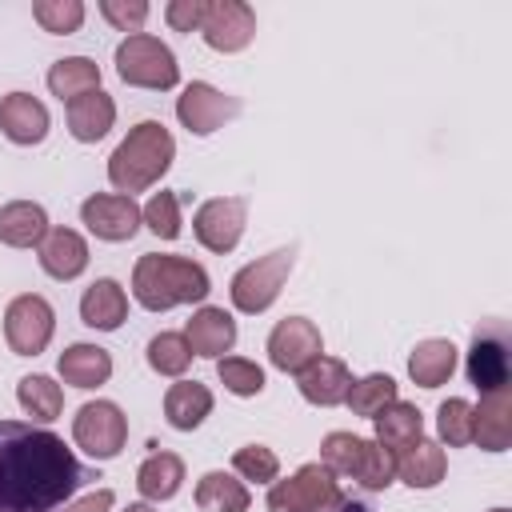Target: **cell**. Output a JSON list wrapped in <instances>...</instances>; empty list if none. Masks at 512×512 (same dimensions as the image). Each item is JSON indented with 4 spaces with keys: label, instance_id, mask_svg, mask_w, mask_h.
Here are the masks:
<instances>
[{
    "label": "cell",
    "instance_id": "cell-42",
    "mask_svg": "<svg viewBox=\"0 0 512 512\" xmlns=\"http://www.w3.org/2000/svg\"><path fill=\"white\" fill-rule=\"evenodd\" d=\"M208 16V0H168L164 4V20L172 32H200Z\"/></svg>",
    "mask_w": 512,
    "mask_h": 512
},
{
    "label": "cell",
    "instance_id": "cell-7",
    "mask_svg": "<svg viewBox=\"0 0 512 512\" xmlns=\"http://www.w3.org/2000/svg\"><path fill=\"white\" fill-rule=\"evenodd\" d=\"M340 480L320 464H300L288 480L268 484V512H332L340 504Z\"/></svg>",
    "mask_w": 512,
    "mask_h": 512
},
{
    "label": "cell",
    "instance_id": "cell-40",
    "mask_svg": "<svg viewBox=\"0 0 512 512\" xmlns=\"http://www.w3.org/2000/svg\"><path fill=\"white\" fill-rule=\"evenodd\" d=\"M392 480H396V456L388 448H380L376 440H368L360 472H356V484L368 488V492H384V488H392Z\"/></svg>",
    "mask_w": 512,
    "mask_h": 512
},
{
    "label": "cell",
    "instance_id": "cell-29",
    "mask_svg": "<svg viewBox=\"0 0 512 512\" xmlns=\"http://www.w3.org/2000/svg\"><path fill=\"white\" fill-rule=\"evenodd\" d=\"M184 484V460L176 452H152L140 468H136V492L148 500V504H160V500H172Z\"/></svg>",
    "mask_w": 512,
    "mask_h": 512
},
{
    "label": "cell",
    "instance_id": "cell-34",
    "mask_svg": "<svg viewBox=\"0 0 512 512\" xmlns=\"http://www.w3.org/2000/svg\"><path fill=\"white\" fill-rule=\"evenodd\" d=\"M188 364H192V348H188L184 332H156V336L148 340V368H152L156 376L180 380V376L188 372Z\"/></svg>",
    "mask_w": 512,
    "mask_h": 512
},
{
    "label": "cell",
    "instance_id": "cell-2",
    "mask_svg": "<svg viewBox=\"0 0 512 512\" xmlns=\"http://www.w3.org/2000/svg\"><path fill=\"white\" fill-rule=\"evenodd\" d=\"M212 292V276L192 256L144 252L132 268V300L144 312H168L180 304H200Z\"/></svg>",
    "mask_w": 512,
    "mask_h": 512
},
{
    "label": "cell",
    "instance_id": "cell-20",
    "mask_svg": "<svg viewBox=\"0 0 512 512\" xmlns=\"http://www.w3.org/2000/svg\"><path fill=\"white\" fill-rule=\"evenodd\" d=\"M80 320L96 332H116L124 320H128V292L120 280L112 276H100L84 288L80 296Z\"/></svg>",
    "mask_w": 512,
    "mask_h": 512
},
{
    "label": "cell",
    "instance_id": "cell-4",
    "mask_svg": "<svg viewBox=\"0 0 512 512\" xmlns=\"http://www.w3.org/2000/svg\"><path fill=\"white\" fill-rule=\"evenodd\" d=\"M296 256L300 248L288 244V248H272L268 256H256L252 264H244L232 284H228V296H232V308L244 312V316H260L276 304V296L284 292L292 268H296Z\"/></svg>",
    "mask_w": 512,
    "mask_h": 512
},
{
    "label": "cell",
    "instance_id": "cell-46",
    "mask_svg": "<svg viewBox=\"0 0 512 512\" xmlns=\"http://www.w3.org/2000/svg\"><path fill=\"white\" fill-rule=\"evenodd\" d=\"M488 512H508V508H488Z\"/></svg>",
    "mask_w": 512,
    "mask_h": 512
},
{
    "label": "cell",
    "instance_id": "cell-41",
    "mask_svg": "<svg viewBox=\"0 0 512 512\" xmlns=\"http://www.w3.org/2000/svg\"><path fill=\"white\" fill-rule=\"evenodd\" d=\"M148 12H152L148 0H100V16H104L112 28L128 32V36H136V32L144 28Z\"/></svg>",
    "mask_w": 512,
    "mask_h": 512
},
{
    "label": "cell",
    "instance_id": "cell-25",
    "mask_svg": "<svg viewBox=\"0 0 512 512\" xmlns=\"http://www.w3.org/2000/svg\"><path fill=\"white\" fill-rule=\"evenodd\" d=\"M48 228V212L36 200H8L0 208V244L8 248H40Z\"/></svg>",
    "mask_w": 512,
    "mask_h": 512
},
{
    "label": "cell",
    "instance_id": "cell-12",
    "mask_svg": "<svg viewBox=\"0 0 512 512\" xmlns=\"http://www.w3.org/2000/svg\"><path fill=\"white\" fill-rule=\"evenodd\" d=\"M80 224L96 236V240H108V244H124L140 232V204L132 196H120V192H92L84 204H80Z\"/></svg>",
    "mask_w": 512,
    "mask_h": 512
},
{
    "label": "cell",
    "instance_id": "cell-21",
    "mask_svg": "<svg viewBox=\"0 0 512 512\" xmlns=\"http://www.w3.org/2000/svg\"><path fill=\"white\" fill-rule=\"evenodd\" d=\"M56 372H60L64 384H72L80 392H92V388L108 384V376H112V352L100 348V344H84V340L80 344H68L60 352V360H56Z\"/></svg>",
    "mask_w": 512,
    "mask_h": 512
},
{
    "label": "cell",
    "instance_id": "cell-43",
    "mask_svg": "<svg viewBox=\"0 0 512 512\" xmlns=\"http://www.w3.org/2000/svg\"><path fill=\"white\" fill-rule=\"evenodd\" d=\"M112 504H116V492L112 488H92L88 496L64 504V512H112Z\"/></svg>",
    "mask_w": 512,
    "mask_h": 512
},
{
    "label": "cell",
    "instance_id": "cell-5",
    "mask_svg": "<svg viewBox=\"0 0 512 512\" xmlns=\"http://www.w3.org/2000/svg\"><path fill=\"white\" fill-rule=\"evenodd\" d=\"M116 76L132 88L168 92L180 84V64H176V52L160 36L136 32V36H124L116 44Z\"/></svg>",
    "mask_w": 512,
    "mask_h": 512
},
{
    "label": "cell",
    "instance_id": "cell-15",
    "mask_svg": "<svg viewBox=\"0 0 512 512\" xmlns=\"http://www.w3.org/2000/svg\"><path fill=\"white\" fill-rule=\"evenodd\" d=\"M52 128V116L44 108V100H36L32 92H8L0 100V132L20 144V148H32V144H44Z\"/></svg>",
    "mask_w": 512,
    "mask_h": 512
},
{
    "label": "cell",
    "instance_id": "cell-19",
    "mask_svg": "<svg viewBox=\"0 0 512 512\" xmlns=\"http://www.w3.org/2000/svg\"><path fill=\"white\" fill-rule=\"evenodd\" d=\"M472 444L484 452H508L512 444V388L484 392L480 404H472Z\"/></svg>",
    "mask_w": 512,
    "mask_h": 512
},
{
    "label": "cell",
    "instance_id": "cell-31",
    "mask_svg": "<svg viewBox=\"0 0 512 512\" xmlns=\"http://www.w3.org/2000/svg\"><path fill=\"white\" fill-rule=\"evenodd\" d=\"M16 400H20V408H24L32 420H40V424H52V420L64 412V388H60L52 376H44V372L20 376Z\"/></svg>",
    "mask_w": 512,
    "mask_h": 512
},
{
    "label": "cell",
    "instance_id": "cell-45",
    "mask_svg": "<svg viewBox=\"0 0 512 512\" xmlns=\"http://www.w3.org/2000/svg\"><path fill=\"white\" fill-rule=\"evenodd\" d=\"M124 512H156V508H152V504H148V500H140V504H128V508H124Z\"/></svg>",
    "mask_w": 512,
    "mask_h": 512
},
{
    "label": "cell",
    "instance_id": "cell-16",
    "mask_svg": "<svg viewBox=\"0 0 512 512\" xmlns=\"http://www.w3.org/2000/svg\"><path fill=\"white\" fill-rule=\"evenodd\" d=\"M184 340L192 348V356H204V360H220L224 352H232L236 344V320L232 312L216 308V304H200L192 312V320L184 324Z\"/></svg>",
    "mask_w": 512,
    "mask_h": 512
},
{
    "label": "cell",
    "instance_id": "cell-24",
    "mask_svg": "<svg viewBox=\"0 0 512 512\" xmlns=\"http://www.w3.org/2000/svg\"><path fill=\"white\" fill-rule=\"evenodd\" d=\"M212 388L200 384V380H176L168 384L164 392V420L176 428V432H192L200 428L208 416H212Z\"/></svg>",
    "mask_w": 512,
    "mask_h": 512
},
{
    "label": "cell",
    "instance_id": "cell-3",
    "mask_svg": "<svg viewBox=\"0 0 512 512\" xmlns=\"http://www.w3.org/2000/svg\"><path fill=\"white\" fill-rule=\"evenodd\" d=\"M172 160H176L172 132L160 120H140L136 128H128V136L108 156V184L120 196L148 192L152 184L164 180V172L172 168Z\"/></svg>",
    "mask_w": 512,
    "mask_h": 512
},
{
    "label": "cell",
    "instance_id": "cell-30",
    "mask_svg": "<svg viewBox=\"0 0 512 512\" xmlns=\"http://www.w3.org/2000/svg\"><path fill=\"white\" fill-rule=\"evenodd\" d=\"M44 80H48V92H52L60 104H72L76 96L100 88V64H96L92 56H60V60L48 68Z\"/></svg>",
    "mask_w": 512,
    "mask_h": 512
},
{
    "label": "cell",
    "instance_id": "cell-17",
    "mask_svg": "<svg viewBox=\"0 0 512 512\" xmlns=\"http://www.w3.org/2000/svg\"><path fill=\"white\" fill-rule=\"evenodd\" d=\"M296 388H300V396L308 404L336 408V404H344V396L352 388V372H348V364L340 356H316L308 368L296 372Z\"/></svg>",
    "mask_w": 512,
    "mask_h": 512
},
{
    "label": "cell",
    "instance_id": "cell-27",
    "mask_svg": "<svg viewBox=\"0 0 512 512\" xmlns=\"http://www.w3.org/2000/svg\"><path fill=\"white\" fill-rule=\"evenodd\" d=\"M444 472H448V456H444V448H440L436 440H428V436H420L412 448L396 452V476H400L408 488L428 492V488H436V484L444 480Z\"/></svg>",
    "mask_w": 512,
    "mask_h": 512
},
{
    "label": "cell",
    "instance_id": "cell-32",
    "mask_svg": "<svg viewBox=\"0 0 512 512\" xmlns=\"http://www.w3.org/2000/svg\"><path fill=\"white\" fill-rule=\"evenodd\" d=\"M392 400H400V388H396V380H392L388 372H368V376L352 380V388H348V396H344V404H348L356 416H364V420L380 416Z\"/></svg>",
    "mask_w": 512,
    "mask_h": 512
},
{
    "label": "cell",
    "instance_id": "cell-33",
    "mask_svg": "<svg viewBox=\"0 0 512 512\" xmlns=\"http://www.w3.org/2000/svg\"><path fill=\"white\" fill-rule=\"evenodd\" d=\"M364 436H352V432H328L320 440V464L340 480H356L360 472V460H364Z\"/></svg>",
    "mask_w": 512,
    "mask_h": 512
},
{
    "label": "cell",
    "instance_id": "cell-36",
    "mask_svg": "<svg viewBox=\"0 0 512 512\" xmlns=\"http://www.w3.org/2000/svg\"><path fill=\"white\" fill-rule=\"evenodd\" d=\"M216 376L232 396H260L264 392V368L248 356H220Z\"/></svg>",
    "mask_w": 512,
    "mask_h": 512
},
{
    "label": "cell",
    "instance_id": "cell-35",
    "mask_svg": "<svg viewBox=\"0 0 512 512\" xmlns=\"http://www.w3.org/2000/svg\"><path fill=\"white\" fill-rule=\"evenodd\" d=\"M180 204H184V196L180 192H152L148 196V204L140 208V220L148 224V232L152 236H160V240H176L180 232H184V220H180Z\"/></svg>",
    "mask_w": 512,
    "mask_h": 512
},
{
    "label": "cell",
    "instance_id": "cell-14",
    "mask_svg": "<svg viewBox=\"0 0 512 512\" xmlns=\"http://www.w3.org/2000/svg\"><path fill=\"white\" fill-rule=\"evenodd\" d=\"M200 36L212 52H224V56L244 52L256 36V12L244 0H208V16H204Z\"/></svg>",
    "mask_w": 512,
    "mask_h": 512
},
{
    "label": "cell",
    "instance_id": "cell-26",
    "mask_svg": "<svg viewBox=\"0 0 512 512\" xmlns=\"http://www.w3.org/2000/svg\"><path fill=\"white\" fill-rule=\"evenodd\" d=\"M372 432H376V444L396 456L424 436V412L408 400H392L380 416H372Z\"/></svg>",
    "mask_w": 512,
    "mask_h": 512
},
{
    "label": "cell",
    "instance_id": "cell-13",
    "mask_svg": "<svg viewBox=\"0 0 512 512\" xmlns=\"http://www.w3.org/2000/svg\"><path fill=\"white\" fill-rule=\"evenodd\" d=\"M324 356V336L308 316H284L268 332V364L280 372H300Z\"/></svg>",
    "mask_w": 512,
    "mask_h": 512
},
{
    "label": "cell",
    "instance_id": "cell-38",
    "mask_svg": "<svg viewBox=\"0 0 512 512\" xmlns=\"http://www.w3.org/2000/svg\"><path fill=\"white\" fill-rule=\"evenodd\" d=\"M232 472L252 484H272L280 480V456L268 444H244L232 452Z\"/></svg>",
    "mask_w": 512,
    "mask_h": 512
},
{
    "label": "cell",
    "instance_id": "cell-39",
    "mask_svg": "<svg viewBox=\"0 0 512 512\" xmlns=\"http://www.w3.org/2000/svg\"><path fill=\"white\" fill-rule=\"evenodd\" d=\"M32 20L52 36H72L84 24V4L80 0H36Z\"/></svg>",
    "mask_w": 512,
    "mask_h": 512
},
{
    "label": "cell",
    "instance_id": "cell-6",
    "mask_svg": "<svg viewBox=\"0 0 512 512\" xmlns=\"http://www.w3.org/2000/svg\"><path fill=\"white\" fill-rule=\"evenodd\" d=\"M464 376L480 396L512 388V336H508L504 320H488L472 332V344L464 356Z\"/></svg>",
    "mask_w": 512,
    "mask_h": 512
},
{
    "label": "cell",
    "instance_id": "cell-11",
    "mask_svg": "<svg viewBox=\"0 0 512 512\" xmlns=\"http://www.w3.org/2000/svg\"><path fill=\"white\" fill-rule=\"evenodd\" d=\"M244 224H248V196H212L196 208L192 236L200 240V248H208L216 256H228L240 244Z\"/></svg>",
    "mask_w": 512,
    "mask_h": 512
},
{
    "label": "cell",
    "instance_id": "cell-44",
    "mask_svg": "<svg viewBox=\"0 0 512 512\" xmlns=\"http://www.w3.org/2000/svg\"><path fill=\"white\" fill-rule=\"evenodd\" d=\"M332 512H376V508H372L364 496H340V504H336Z\"/></svg>",
    "mask_w": 512,
    "mask_h": 512
},
{
    "label": "cell",
    "instance_id": "cell-37",
    "mask_svg": "<svg viewBox=\"0 0 512 512\" xmlns=\"http://www.w3.org/2000/svg\"><path fill=\"white\" fill-rule=\"evenodd\" d=\"M436 432H440V444H448V448L472 444V404L464 396H448L436 408Z\"/></svg>",
    "mask_w": 512,
    "mask_h": 512
},
{
    "label": "cell",
    "instance_id": "cell-18",
    "mask_svg": "<svg viewBox=\"0 0 512 512\" xmlns=\"http://www.w3.org/2000/svg\"><path fill=\"white\" fill-rule=\"evenodd\" d=\"M36 260H40V268L52 276V280H76L84 268H88V240L76 232V228H64V224H56V228H48V236L40 240V248H36Z\"/></svg>",
    "mask_w": 512,
    "mask_h": 512
},
{
    "label": "cell",
    "instance_id": "cell-9",
    "mask_svg": "<svg viewBox=\"0 0 512 512\" xmlns=\"http://www.w3.org/2000/svg\"><path fill=\"white\" fill-rule=\"evenodd\" d=\"M56 308L40 292H20L4 308V340L16 356H40L52 344Z\"/></svg>",
    "mask_w": 512,
    "mask_h": 512
},
{
    "label": "cell",
    "instance_id": "cell-8",
    "mask_svg": "<svg viewBox=\"0 0 512 512\" xmlns=\"http://www.w3.org/2000/svg\"><path fill=\"white\" fill-rule=\"evenodd\" d=\"M72 440L92 460H116L128 444V416L116 400H88L72 416Z\"/></svg>",
    "mask_w": 512,
    "mask_h": 512
},
{
    "label": "cell",
    "instance_id": "cell-10",
    "mask_svg": "<svg viewBox=\"0 0 512 512\" xmlns=\"http://www.w3.org/2000/svg\"><path fill=\"white\" fill-rule=\"evenodd\" d=\"M240 96L232 92H220L216 84L208 80H192L184 84V92L176 96V120L192 132V136H212L216 128H224L228 120L240 116Z\"/></svg>",
    "mask_w": 512,
    "mask_h": 512
},
{
    "label": "cell",
    "instance_id": "cell-1",
    "mask_svg": "<svg viewBox=\"0 0 512 512\" xmlns=\"http://www.w3.org/2000/svg\"><path fill=\"white\" fill-rule=\"evenodd\" d=\"M100 480L72 448L28 420H0V512H64L72 496Z\"/></svg>",
    "mask_w": 512,
    "mask_h": 512
},
{
    "label": "cell",
    "instance_id": "cell-22",
    "mask_svg": "<svg viewBox=\"0 0 512 512\" xmlns=\"http://www.w3.org/2000/svg\"><path fill=\"white\" fill-rule=\"evenodd\" d=\"M68 132H72V140H80V144H96V140H104L108 132H112V124H116V100L104 92V88H96V92H84V96H76L72 104H68Z\"/></svg>",
    "mask_w": 512,
    "mask_h": 512
},
{
    "label": "cell",
    "instance_id": "cell-28",
    "mask_svg": "<svg viewBox=\"0 0 512 512\" xmlns=\"http://www.w3.org/2000/svg\"><path fill=\"white\" fill-rule=\"evenodd\" d=\"M192 500H196L200 512H248L252 492H248V484H244L236 472L212 468V472H204V476L196 480Z\"/></svg>",
    "mask_w": 512,
    "mask_h": 512
},
{
    "label": "cell",
    "instance_id": "cell-23",
    "mask_svg": "<svg viewBox=\"0 0 512 512\" xmlns=\"http://www.w3.org/2000/svg\"><path fill=\"white\" fill-rule=\"evenodd\" d=\"M456 364H460V348H456L452 340H444V336H428V340H420V344L408 352V376H412V384H420V388H440V384H448L452 372H456Z\"/></svg>",
    "mask_w": 512,
    "mask_h": 512
}]
</instances>
